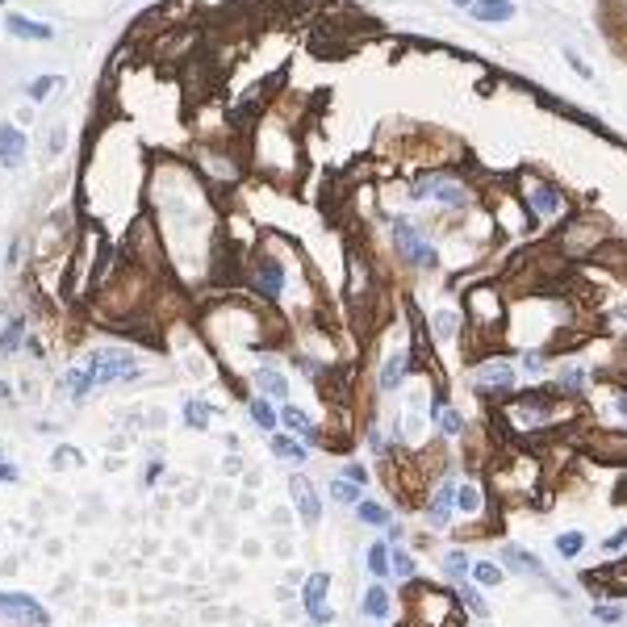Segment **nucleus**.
I'll return each mask as SVG.
<instances>
[{
    "label": "nucleus",
    "mask_w": 627,
    "mask_h": 627,
    "mask_svg": "<svg viewBox=\"0 0 627 627\" xmlns=\"http://www.w3.org/2000/svg\"><path fill=\"white\" fill-rule=\"evenodd\" d=\"M594 619H598V623H623V611L611 606V602H602V606H594Z\"/></svg>",
    "instance_id": "nucleus-30"
},
{
    "label": "nucleus",
    "mask_w": 627,
    "mask_h": 627,
    "mask_svg": "<svg viewBox=\"0 0 627 627\" xmlns=\"http://www.w3.org/2000/svg\"><path fill=\"white\" fill-rule=\"evenodd\" d=\"M623 543H627V531H619V536H611L606 543H602V552H611V556H615V552H619Z\"/></svg>",
    "instance_id": "nucleus-36"
},
{
    "label": "nucleus",
    "mask_w": 627,
    "mask_h": 627,
    "mask_svg": "<svg viewBox=\"0 0 627 627\" xmlns=\"http://www.w3.org/2000/svg\"><path fill=\"white\" fill-rule=\"evenodd\" d=\"M255 381H260V389H264V393H268V398H280V402H284V398H289V381H284V376H280V372H260V376H255Z\"/></svg>",
    "instance_id": "nucleus-14"
},
{
    "label": "nucleus",
    "mask_w": 627,
    "mask_h": 627,
    "mask_svg": "<svg viewBox=\"0 0 627 627\" xmlns=\"http://www.w3.org/2000/svg\"><path fill=\"white\" fill-rule=\"evenodd\" d=\"M448 569L456 573V577H464V569H468V565H464V556H460V552H451V556H448Z\"/></svg>",
    "instance_id": "nucleus-37"
},
{
    "label": "nucleus",
    "mask_w": 627,
    "mask_h": 627,
    "mask_svg": "<svg viewBox=\"0 0 627 627\" xmlns=\"http://www.w3.org/2000/svg\"><path fill=\"white\" fill-rule=\"evenodd\" d=\"M260 289H264L268 297L280 293V268H276L272 260H260Z\"/></svg>",
    "instance_id": "nucleus-17"
},
{
    "label": "nucleus",
    "mask_w": 627,
    "mask_h": 627,
    "mask_svg": "<svg viewBox=\"0 0 627 627\" xmlns=\"http://www.w3.org/2000/svg\"><path fill=\"white\" fill-rule=\"evenodd\" d=\"M582 381H585V372H577V368H569V372H565V385H569V389H577Z\"/></svg>",
    "instance_id": "nucleus-39"
},
{
    "label": "nucleus",
    "mask_w": 627,
    "mask_h": 627,
    "mask_svg": "<svg viewBox=\"0 0 627 627\" xmlns=\"http://www.w3.org/2000/svg\"><path fill=\"white\" fill-rule=\"evenodd\" d=\"M326 585H330V577L326 573H314L310 585H306V611L314 615V623H330L335 615H330V606H322V598H326Z\"/></svg>",
    "instance_id": "nucleus-4"
},
{
    "label": "nucleus",
    "mask_w": 627,
    "mask_h": 627,
    "mask_svg": "<svg viewBox=\"0 0 627 627\" xmlns=\"http://www.w3.org/2000/svg\"><path fill=\"white\" fill-rule=\"evenodd\" d=\"M92 385H96V376H92L88 364H84V368H71V372H67V393H71V398H84Z\"/></svg>",
    "instance_id": "nucleus-12"
},
{
    "label": "nucleus",
    "mask_w": 627,
    "mask_h": 627,
    "mask_svg": "<svg viewBox=\"0 0 627 627\" xmlns=\"http://www.w3.org/2000/svg\"><path fill=\"white\" fill-rule=\"evenodd\" d=\"M514 381V368L506 359H493V364H481L477 368V389H502Z\"/></svg>",
    "instance_id": "nucleus-6"
},
{
    "label": "nucleus",
    "mask_w": 627,
    "mask_h": 627,
    "mask_svg": "<svg viewBox=\"0 0 627 627\" xmlns=\"http://www.w3.org/2000/svg\"><path fill=\"white\" fill-rule=\"evenodd\" d=\"M251 418H255V427H264V431L276 427V414H272V405L264 402V398H255V402H251Z\"/></svg>",
    "instance_id": "nucleus-26"
},
{
    "label": "nucleus",
    "mask_w": 627,
    "mask_h": 627,
    "mask_svg": "<svg viewBox=\"0 0 627 627\" xmlns=\"http://www.w3.org/2000/svg\"><path fill=\"white\" fill-rule=\"evenodd\" d=\"M439 427H444L448 435H456V431H460V418H456L451 410H444V414H439Z\"/></svg>",
    "instance_id": "nucleus-35"
},
{
    "label": "nucleus",
    "mask_w": 627,
    "mask_h": 627,
    "mask_svg": "<svg viewBox=\"0 0 627 627\" xmlns=\"http://www.w3.org/2000/svg\"><path fill=\"white\" fill-rule=\"evenodd\" d=\"M364 615H372V619L389 615V594L381 589V582H376L372 589H368V594H364Z\"/></svg>",
    "instance_id": "nucleus-13"
},
{
    "label": "nucleus",
    "mask_w": 627,
    "mask_h": 627,
    "mask_svg": "<svg viewBox=\"0 0 627 627\" xmlns=\"http://www.w3.org/2000/svg\"><path fill=\"white\" fill-rule=\"evenodd\" d=\"M473 17H481V21H506V17H514V4L510 0H473Z\"/></svg>",
    "instance_id": "nucleus-9"
},
{
    "label": "nucleus",
    "mask_w": 627,
    "mask_h": 627,
    "mask_svg": "<svg viewBox=\"0 0 627 627\" xmlns=\"http://www.w3.org/2000/svg\"><path fill=\"white\" fill-rule=\"evenodd\" d=\"M536 214L539 218H556L560 214V192L552 184H539L536 188Z\"/></svg>",
    "instance_id": "nucleus-11"
},
{
    "label": "nucleus",
    "mask_w": 627,
    "mask_h": 627,
    "mask_svg": "<svg viewBox=\"0 0 627 627\" xmlns=\"http://www.w3.org/2000/svg\"><path fill=\"white\" fill-rule=\"evenodd\" d=\"M398 238H402V247L410 251V260H414L418 268H431V264H435V251H431L418 234H410V226H398Z\"/></svg>",
    "instance_id": "nucleus-8"
},
{
    "label": "nucleus",
    "mask_w": 627,
    "mask_h": 627,
    "mask_svg": "<svg viewBox=\"0 0 627 627\" xmlns=\"http://www.w3.org/2000/svg\"><path fill=\"white\" fill-rule=\"evenodd\" d=\"M21 335H25V322L13 318V322L0 330V352H17V347H21Z\"/></svg>",
    "instance_id": "nucleus-16"
},
{
    "label": "nucleus",
    "mask_w": 627,
    "mask_h": 627,
    "mask_svg": "<svg viewBox=\"0 0 627 627\" xmlns=\"http://www.w3.org/2000/svg\"><path fill=\"white\" fill-rule=\"evenodd\" d=\"M0 611H8V619H17L21 627H46L50 623V615H46L34 598H25V594H0Z\"/></svg>",
    "instance_id": "nucleus-2"
},
{
    "label": "nucleus",
    "mask_w": 627,
    "mask_h": 627,
    "mask_svg": "<svg viewBox=\"0 0 627 627\" xmlns=\"http://www.w3.org/2000/svg\"><path fill=\"white\" fill-rule=\"evenodd\" d=\"M92 376H96V385H109V381H130L138 372V364L130 356H117V352H96L88 359Z\"/></svg>",
    "instance_id": "nucleus-1"
},
{
    "label": "nucleus",
    "mask_w": 627,
    "mask_h": 627,
    "mask_svg": "<svg viewBox=\"0 0 627 627\" xmlns=\"http://www.w3.org/2000/svg\"><path fill=\"white\" fill-rule=\"evenodd\" d=\"M402 364H405L402 356H393V359H389V364H385V372H381V385H385V389H398V376H402Z\"/></svg>",
    "instance_id": "nucleus-28"
},
{
    "label": "nucleus",
    "mask_w": 627,
    "mask_h": 627,
    "mask_svg": "<svg viewBox=\"0 0 627 627\" xmlns=\"http://www.w3.org/2000/svg\"><path fill=\"white\" fill-rule=\"evenodd\" d=\"M280 418L293 427V431H301V435H314V427H310V418H306V410H297V405H284L280 410Z\"/></svg>",
    "instance_id": "nucleus-23"
},
{
    "label": "nucleus",
    "mask_w": 627,
    "mask_h": 627,
    "mask_svg": "<svg viewBox=\"0 0 627 627\" xmlns=\"http://www.w3.org/2000/svg\"><path fill=\"white\" fill-rule=\"evenodd\" d=\"M456 4H468V0H456Z\"/></svg>",
    "instance_id": "nucleus-42"
},
{
    "label": "nucleus",
    "mask_w": 627,
    "mask_h": 627,
    "mask_svg": "<svg viewBox=\"0 0 627 627\" xmlns=\"http://www.w3.org/2000/svg\"><path fill=\"white\" fill-rule=\"evenodd\" d=\"M464 598H468V606H473L477 615H490V606H485V598H481L477 589H464Z\"/></svg>",
    "instance_id": "nucleus-33"
},
{
    "label": "nucleus",
    "mask_w": 627,
    "mask_h": 627,
    "mask_svg": "<svg viewBox=\"0 0 627 627\" xmlns=\"http://www.w3.org/2000/svg\"><path fill=\"white\" fill-rule=\"evenodd\" d=\"M289 493H293V502H297L301 519H306V523H318L322 502H318V493L310 490V481H306V477H289Z\"/></svg>",
    "instance_id": "nucleus-3"
},
{
    "label": "nucleus",
    "mask_w": 627,
    "mask_h": 627,
    "mask_svg": "<svg viewBox=\"0 0 627 627\" xmlns=\"http://www.w3.org/2000/svg\"><path fill=\"white\" fill-rule=\"evenodd\" d=\"M582 548H585V536H582V531H565V536L556 539V552H560L565 560H573Z\"/></svg>",
    "instance_id": "nucleus-21"
},
{
    "label": "nucleus",
    "mask_w": 627,
    "mask_h": 627,
    "mask_svg": "<svg viewBox=\"0 0 627 627\" xmlns=\"http://www.w3.org/2000/svg\"><path fill=\"white\" fill-rule=\"evenodd\" d=\"M272 451H276L280 460H306V448H301L293 435H276V439H272Z\"/></svg>",
    "instance_id": "nucleus-15"
},
{
    "label": "nucleus",
    "mask_w": 627,
    "mask_h": 627,
    "mask_svg": "<svg viewBox=\"0 0 627 627\" xmlns=\"http://www.w3.org/2000/svg\"><path fill=\"white\" fill-rule=\"evenodd\" d=\"M184 422H188V427H209V405L197 402V398H188V402H184Z\"/></svg>",
    "instance_id": "nucleus-19"
},
{
    "label": "nucleus",
    "mask_w": 627,
    "mask_h": 627,
    "mask_svg": "<svg viewBox=\"0 0 627 627\" xmlns=\"http://www.w3.org/2000/svg\"><path fill=\"white\" fill-rule=\"evenodd\" d=\"M451 506H456V490H451V481H448V485H439L435 502H431V523H435V527H444V523H448Z\"/></svg>",
    "instance_id": "nucleus-10"
},
{
    "label": "nucleus",
    "mask_w": 627,
    "mask_h": 627,
    "mask_svg": "<svg viewBox=\"0 0 627 627\" xmlns=\"http://www.w3.org/2000/svg\"><path fill=\"white\" fill-rule=\"evenodd\" d=\"M59 84H63L59 76H38V80L30 84V100H46V96H54V92H59Z\"/></svg>",
    "instance_id": "nucleus-22"
},
{
    "label": "nucleus",
    "mask_w": 627,
    "mask_h": 627,
    "mask_svg": "<svg viewBox=\"0 0 627 627\" xmlns=\"http://www.w3.org/2000/svg\"><path fill=\"white\" fill-rule=\"evenodd\" d=\"M330 493H335V502H359V490H356V481H347V477H339V481H330Z\"/></svg>",
    "instance_id": "nucleus-25"
},
{
    "label": "nucleus",
    "mask_w": 627,
    "mask_h": 627,
    "mask_svg": "<svg viewBox=\"0 0 627 627\" xmlns=\"http://www.w3.org/2000/svg\"><path fill=\"white\" fill-rule=\"evenodd\" d=\"M359 519H364L368 527H385V523H389V514H385L376 502H359Z\"/></svg>",
    "instance_id": "nucleus-27"
},
{
    "label": "nucleus",
    "mask_w": 627,
    "mask_h": 627,
    "mask_svg": "<svg viewBox=\"0 0 627 627\" xmlns=\"http://www.w3.org/2000/svg\"><path fill=\"white\" fill-rule=\"evenodd\" d=\"M393 573H398V577H414V560H410L405 552H398V556H393Z\"/></svg>",
    "instance_id": "nucleus-31"
},
{
    "label": "nucleus",
    "mask_w": 627,
    "mask_h": 627,
    "mask_svg": "<svg viewBox=\"0 0 627 627\" xmlns=\"http://www.w3.org/2000/svg\"><path fill=\"white\" fill-rule=\"evenodd\" d=\"M4 25H8V34H17V38H34V42H46L54 30L50 25H38V21H25L21 13H8L4 17Z\"/></svg>",
    "instance_id": "nucleus-7"
},
{
    "label": "nucleus",
    "mask_w": 627,
    "mask_h": 627,
    "mask_svg": "<svg viewBox=\"0 0 627 627\" xmlns=\"http://www.w3.org/2000/svg\"><path fill=\"white\" fill-rule=\"evenodd\" d=\"M63 138H67V130H63V126H54V130H50V146H46V151H50V155H59V151H63Z\"/></svg>",
    "instance_id": "nucleus-34"
},
{
    "label": "nucleus",
    "mask_w": 627,
    "mask_h": 627,
    "mask_svg": "<svg viewBox=\"0 0 627 627\" xmlns=\"http://www.w3.org/2000/svg\"><path fill=\"white\" fill-rule=\"evenodd\" d=\"M456 502H460L464 510H477V506H481V493H477V490H460V493H456Z\"/></svg>",
    "instance_id": "nucleus-32"
},
{
    "label": "nucleus",
    "mask_w": 627,
    "mask_h": 627,
    "mask_svg": "<svg viewBox=\"0 0 627 627\" xmlns=\"http://www.w3.org/2000/svg\"><path fill=\"white\" fill-rule=\"evenodd\" d=\"M343 477H352V481H356V485H359V481H364V477H368V473H364V468H359V464H347V473H343Z\"/></svg>",
    "instance_id": "nucleus-40"
},
{
    "label": "nucleus",
    "mask_w": 627,
    "mask_h": 627,
    "mask_svg": "<svg viewBox=\"0 0 627 627\" xmlns=\"http://www.w3.org/2000/svg\"><path fill=\"white\" fill-rule=\"evenodd\" d=\"M502 560L514 565V569H523V573H539V560L527 556V552H519V548H502Z\"/></svg>",
    "instance_id": "nucleus-18"
},
{
    "label": "nucleus",
    "mask_w": 627,
    "mask_h": 627,
    "mask_svg": "<svg viewBox=\"0 0 627 627\" xmlns=\"http://www.w3.org/2000/svg\"><path fill=\"white\" fill-rule=\"evenodd\" d=\"M565 59H569V63H573V71H582V80H594V71H589V63H582V59H577V54H565Z\"/></svg>",
    "instance_id": "nucleus-38"
},
{
    "label": "nucleus",
    "mask_w": 627,
    "mask_h": 627,
    "mask_svg": "<svg viewBox=\"0 0 627 627\" xmlns=\"http://www.w3.org/2000/svg\"><path fill=\"white\" fill-rule=\"evenodd\" d=\"M435 335H456V310H435Z\"/></svg>",
    "instance_id": "nucleus-29"
},
{
    "label": "nucleus",
    "mask_w": 627,
    "mask_h": 627,
    "mask_svg": "<svg viewBox=\"0 0 627 627\" xmlns=\"http://www.w3.org/2000/svg\"><path fill=\"white\" fill-rule=\"evenodd\" d=\"M17 477V468H8V464H0V481H13Z\"/></svg>",
    "instance_id": "nucleus-41"
},
{
    "label": "nucleus",
    "mask_w": 627,
    "mask_h": 627,
    "mask_svg": "<svg viewBox=\"0 0 627 627\" xmlns=\"http://www.w3.org/2000/svg\"><path fill=\"white\" fill-rule=\"evenodd\" d=\"M473 582H481V585H502V569H497V565H490V560H477V565H473Z\"/></svg>",
    "instance_id": "nucleus-24"
},
{
    "label": "nucleus",
    "mask_w": 627,
    "mask_h": 627,
    "mask_svg": "<svg viewBox=\"0 0 627 627\" xmlns=\"http://www.w3.org/2000/svg\"><path fill=\"white\" fill-rule=\"evenodd\" d=\"M21 159H25V134L17 126H0V163L17 168Z\"/></svg>",
    "instance_id": "nucleus-5"
},
{
    "label": "nucleus",
    "mask_w": 627,
    "mask_h": 627,
    "mask_svg": "<svg viewBox=\"0 0 627 627\" xmlns=\"http://www.w3.org/2000/svg\"><path fill=\"white\" fill-rule=\"evenodd\" d=\"M368 569L385 582V573H389V548H385V543H372V548H368Z\"/></svg>",
    "instance_id": "nucleus-20"
}]
</instances>
